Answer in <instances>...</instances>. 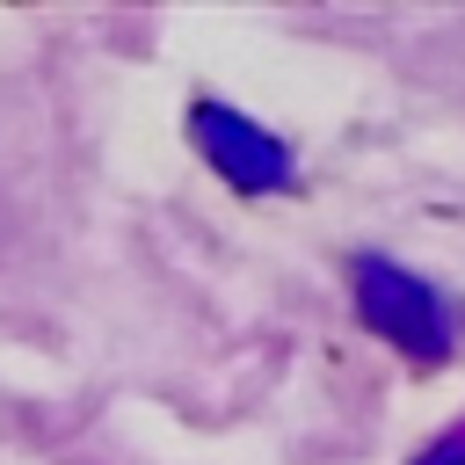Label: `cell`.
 I'll use <instances>...</instances> for the list:
<instances>
[{"label":"cell","instance_id":"1","mask_svg":"<svg viewBox=\"0 0 465 465\" xmlns=\"http://www.w3.org/2000/svg\"><path fill=\"white\" fill-rule=\"evenodd\" d=\"M349 291H356V320L378 341H392L400 356H414V363H443L450 356V305H443V291L429 276H414V269H400L385 254H356L349 262Z\"/></svg>","mask_w":465,"mask_h":465},{"label":"cell","instance_id":"2","mask_svg":"<svg viewBox=\"0 0 465 465\" xmlns=\"http://www.w3.org/2000/svg\"><path fill=\"white\" fill-rule=\"evenodd\" d=\"M189 145L211 160V174H225L240 196H276L298 189V160L276 131H262L254 116L225 109V102H196L189 109Z\"/></svg>","mask_w":465,"mask_h":465},{"label":"cell","instance_id":"3","mask_svg":"<svg viewBox=\"0 0 465 465\" xmlns=\"http://www.w3.org/2000/svg\"><path fill=\"white\" fill-rule=\"evenodd\" d=\"M414 465H465V421H458V429H443V436H436Z\"/></svg>","mask_w":465,"mask_h":465}]
</instances>
